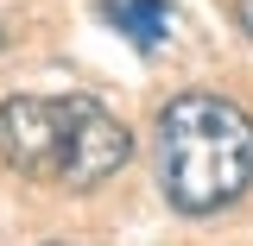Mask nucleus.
<instances>
[{
    "label": "nucleus",
    "mask_w": 253,
    "mask_h": 246,
    "mask_svg": "<svg viewBox=\"0 0 253 246\" xmlns=\"http://www.w3.org/2000/svg\"><path fill=\"white\" fill-rule=\"evenodd\" d=\"M108 6V19L133 38V51H146L152 57L158 44H165V32H171V6L165 0H101Z\"/></svg>",
    "instance_id": "nucleus-3"
},
{
    "label": "nucleus",
    "mask_w": 253,
    "mask_h": 246,
    "mask_svg": "<svg viewBox=\"0 0 253 246\" xmlns=\"http://www.w3.org/2000/svg\"><path fill=\"white\" fill-rule=\"evenodd\" d=\"M0 158L19 177L95 189L114 171H126L133 133L95 95H6L0 101Z\"/></svg>",
    "instance_id": "nucleus-2"
},
{
    "label": "nucleus",
    "mask_w": 253,
    "mask_h": 246,
    "mask_svg": "<svg viewBox=\"0 0 253 246\" xmlns=\"http://www.w3.org/2000/svg\"><path fill=\"white\" fill-rule=\"evenodd\" d=\"M234 26H241V32L253 38V0H234Z\"/></svg>",
    "instance_id": "nucleus-4"
},
{
    "label": "nucleus",
    "mask_w": 253,
    "mask_h": 246,
    "mask_svg": "<svg viewBox=\"0 0 253 246\" xmlns=\"http://www.w3.org/2000/svg\"><path fill=\"white\" fill-rule=\"evenodd\" d=\"M0 51H6V26H0Z\"/></svg>",
    "instance_id": "nucleus-5"
},
{
    "label": "nucleus",
    "mask_w": 253,
    "mask_h": 246,
    "mask_svg": "<svg viewBox=\"0 0 253 246\" xmlns=\"http://www.w3.org/2000/svg\"><path fill=\"white\" fill-rule=\"evenodd\" d=\"M44 246H63V240H44Z\"/></svg>",
    "instance_id": "nucleus-6"
},
{
    "label": "nucleus",
    "mask_w": 253,
    "mask_h": 246,
    "mask_svg": "<svg viewBox=\"0 0 253 246\" xmlns=\"http://www.w3.org/2000/svg\"><path fill=\"white\" fill-rule=\"evenodd\" d=\"M152 158L177 215H221L253 189V114L215 89H184L158 107Z\"/></svg>",
    "instance_id": "nucleus-1"
}]
</instances>
